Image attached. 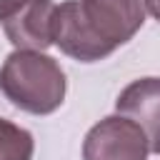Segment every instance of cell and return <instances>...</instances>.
Listing matches in <instances>:
<instances>
[{
	"instance_id": "obj_1",
	"label": "cell",
	"mask_w": 160,
	"mask_h": 160,
	"mask_svg": "<svg viewBox=\"0 0 160 160\" xmlns=\"http://www.w3.org/2000/svg\"><path fill=\"white\" fill-rule=\"evenodd\" d=\"M142 22V0H65L55 12V45L78 62H98L132 40Z\"/></svg>"
},
{
	"instance_id": "obj_3",
	"label": "cell",
	"mask_w": 160,
	"mask_h": 160,
	"mask_svg": "<svg viewBox=\"0 0 160 160\" xmlns=\"http://www.w3.org/2000/svg\"><path fill=\"white\" fill-rule=\"evenodd\" d=\"M145 130L128 115H108L95 122L82 140V160H148Z\"/></svg>"
},
{
	"instance_id": "obj_2",
	"label": "cell",
	"mask_w": 160,
	"mask_h": 160,
	"mask_svg": "<svg viewBox=\"0 0 160 160\" xmlns=\"http://www.w3.org/2000/svg\"><path fill=\"white\" fill-rule=\"evenodd\" d=\"M0 90L30 115H50L62 105L68 80L58 60L42 50H12L0 68Z\"/></svg>"
},
{
	"instance_id": "obj_6",
	"label": "cell",
	"mask_w": 160,
	"mask_h": 160,
	"mask_svg": "<svg viewBox=\"0 0 160 160\" xmlns=\"http://www.w3.org/2000/svg\"><path fill=\"white\" fill-rule=\"evenodd\" d=\"M32 135L25 128L0 118V160H32Z\"/></svg>"
},
{
	"instance_id": "obj_7",
	"label": "cell",
	"mask_w": 160,
	"mask_h": 160,
	"mask_svg": "<svg viewBox=\"0 0 160 160\" xmlns=\"http://www.w3.org/2000/svg\"><path fill=\"white\" fill-rule=\"evenodd\" d=\"M22 2H25V0H0V22L8 20V18H10Z\"/></svg>"
},
{
	"instance_id": "obj_4",
	"label": "cell",
	"mask_w": 160,
	"mask_h": 160,
	"mask_svg": "<svg viewBox=\"0 0 160 160\" xmlns=\"http://www.w3.org/2000/svg\"><path fill=\"white\" fill-rule=\"evenodd\" d=\"M55 12L52 0H25L8 20L2 30L15 50H48L55 45Z\"/></svg>"
},
{
	"instance_id": "obj_8",
	"label": "cell",
	"mask_w": 160,
	"mask_h": 160,
	"mask_svg": "<svg viewBox=\"0 0 160 160\" xmlns=\"http://www.w3.org/2000/svg\"><path fill=\"white\" fill-rule=\"evenodd\" d=\"M142 5H145V12H150L160 22V0H142Z\"/></svg>"
},
{
	"instance_id": "obj_5",
	"label": "cell",
	"mask_w": 160,
	"mask_h": 160,
	"mask_svg": "<svg viewBox=\"0 0 160 160\" xmlns=\"http://www.w3.org/2000/svg\"><path fill=\"white\" fill-rule=\"evenodd\" d=\"M118 112L132 118L148 135L150 152L160 155V78L132 80L115 100Z\"/></svg>"
}]
</instances>
